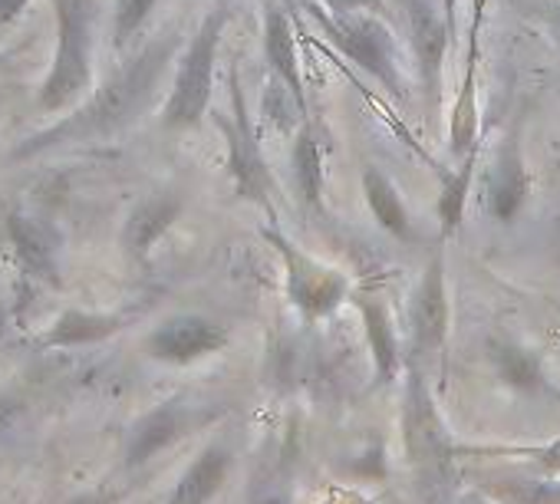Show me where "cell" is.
Wrapping results in <instances>:
<instances>
[{"label":"cell","mask_w":560,"mask_h":504,"mask_svg":"<svg viewBox=\"0 0 560 504\" xmlns=\"http://www.w3.org/2000/svg\"><path fill=\"white\" fill-rule=\"evenodd\" d=\"M175 34H165L152 44H145L126 67H119L93 96L83 99V106H77L67 119L47 126L44 132L27 136L18 149L14 159H34L54 149H67V145H90V142H106L113 136H119L126 126H132L145 106L152 103L162 73L172 63L175 54Z\"/></svg>","instance_id":"6da1fadb"},{"label":"cell","mask_w":560,"mask_h":504,"mask_svg":"<svg viewBox=\"0 0 560 504\" xmlns=\"http://www.w3.org/2000/svg\"><path fill=\"white\" fill-rule=\"evenodd\" d=\"M57 17V47L50 73L37 93L40 113H63L93 86V4L96 0H50Z\"/></svg>","instance_id":"7a4b0ae2"},{"label":"cell","mask_w":560,"mask_h":504,"mask_svg":"<svg viewBox=\"0 0 560 504\" xmlns=\"http://www.w3.org/2000/svg\"><path fill=\"white\" fill-rule=\"evenodd\" d=\"M224 27H228V11L218 8L201 21V27L188 40V47L178 60V70H175L168 103L162 109L165 129H172V132L195 129L201 122V116L208 113L211 93H214V60H218V44L224 37Z\"/></svg>","instance_id":"3957f363"},{"label":"cell","mask_w":560,"mask_h":504,"mask_svg":"<svg viewBox=\"0 0 560 504\" xmlns=\"http://www.w3.org/2000/svg\"><path fill=\"white\" fill-rule=\"evenodd\" d=\"M307 11L340 54H347L373 80H380L393 96L402 93V80H399V67H396V44H393L389 27H386V17L334 14L330 8H320V4H314Z\"/></svg>","instance_id":"277c9868"},{"label":"cell","mask_w":560,"mask_h":504,"mask_svg":"<svg viewBox=\"0 0 560 504\" xmlns=\"http://www.w3.org/2000/svg\"><path fill=\"white\" fill-rule=\"evenodd\" d=\"M228 99H231V116L221 122L224 139H228V172L234 181L237 198L260 204L267 214H273V175L267 168V159L257 142V129L247 113L244 86L237 77V63L228 67Z\"/></svg>","instance_id":"5b68a950"},{"label":"cell","mask_w":560,"mask_h":504,"mask_svg":"<svg viewBox=\"0 0 560 504\" xmlns=\"http://www.w3.org/2000/svg\"><path fill=\"white\" fill-rule=\"evenodd\" d=\"M264 241L277 250L280 261H284L288 297L307 320L330 317L334 310L343 307V301L350 297V278L343 271L311 258L307 250L291 244L277 227H264Z\"/></svg>","instance_id":"8992f818"},{"label":"cell","mask_w":560,"mask_h":504,"mask_svg":"<svg viewBox=\"0 0 560 504\" xmlns=\"http://www.w3.org/2000/svg\"><path fill=\"white\" fill-rule=\"evenodd\" d=\"M228 409H214V406H185V402H162L152 412H145L129 435L126 445V465L139 468L145 461H152L159 452H165L168 445H175L178 438L218 422Z\"/></svg>","instance_id":"52a82bcc"},{"label":"cell","mask_w":560,"mask_h":504,"mask_svg":"<svg viewBox=\"0 0 560 504\" xmlns=\"http://www.w3.org/2000/svg\"><path fill=\"white\" fill-rule=\"evenodd\" d=\"M224 347H228V330L208 317H198V314L168 317L145 340L149 356L159 363H172V366H188L195 360L221 353Z\"/></svg>","instance_id":"ba28073f"},{"label":"cell","mask_w":560,"mask_h":504,"mask_svg":"<svg viewBox=\"0 0 560 504\" xmlns=\"http://www.w3.org/2000/svg\"><path fill=\"white\" fill-rule=\"evenodd\" d=\"M448 291H445V255L442 247H435L432 261L422 271L419 291L412 297V310H409V327H412V353H432L442 350L448 340Z\"/></svg>","instance_id":"9c48e42d"},{"label":"cell","mask_w":560,"mask_h":504,"mask_svg":"<svg viewBox=\"0 0 560 504\" xmlns=\"http://www.w3.org/2000/svg\"><path fill=\"white\" fill-rule=\"evenodd\" d=\"M406 21H409V44L416 54V70H419L422 90L432 99H439L452 27H448L442 8H435L432 0H406Z\"/></svg>","instance_id":"30bf717a"},{"label":"cell","mask_w":560,"mask_h":504,"mask_svg":"<svg viewBox=\"0 0 560 504\" xmlns=\"http://www.w3.org/2000/svg\"><path fill=\"white\" fill-rule=\"evenodd\" d=\"M485 11H488V0H471V24H468V37H465V73H462L458 99H455L452 119H448V145H452L455 155H468L471 149H478V90H475V77H478V60H481Z\"/></svg>","instance_id":"8fae6325"},{"label":"cell","mask_w":560,"mask_h":504,"mask_svg":"<svg viewBox=\"0 0 560 504\" xmlns=\"http://www.w3.org/2000/svg\"><path fill=\"white\" fill-rule=\"evenodd\" d=\"M264 57H267L270 73H273V83H280L288 90V96L298 103V113L307 119V96H304L294 24L284 14V8H277V4L264 8Z\"/></svg>","instance_id":"7c38bea8"},{"label":"cell","mask_w":560,"mask_h":504,"mask_svg":"<svg viewBox=\"0 0 560 504\" xmlns=\"http://www.w3.org/2000/svg\"><path fill=\"white\" fill-rule=\"evenodd\" d=\"M8 241L14 247V255L31 281L40 288H60V265H57V241L47 224L24 211H11L8 221Z\"/></svg>","instance_id":"4fadbf2b"},{"label":"cell","mask_w":560,"mask_h":504,"mask_svg":"<svg viewBox=\"0 0 560 504\" xmlns=\"http://www.w3.org/2000/svg\"><path fill=\"white\" fill-rule=\"evenodd\" d=\"M182 211H185V201L175 191H162V195H152V198L139 201L129 211L126 227H122L126 255L132 261H145L149 250L162 241V234H168V227L182 218Z\"/></svg>","instance_id":"5bb4252c"},{"label":"cell","mask_w":560,"mask_h":504,"mask_svg":"<svg viewBox=\"0 0 560 504\" xmlns=\"http://www.w3.org/2000/svg\"><path fill=\"white\" fill-rule=\"evenodd\" d=\"M527 195H530V172H527L517 139L511 136L501 145L498 162L488 175V211L501 224H511L521 214V208L527 204Z\"/></svg>","instance_id":"9a60e30c"},{"label":"cell","mask_w":560,"mask_h":504,"mask_svg":"<svg viewBox=\"0 0 560 504\" xmlns=\"http://www.w3.org/2000/svg\"><path fill=\"white\" fill-rule=\"evenodd\" d=\"M353 304H357L360 320H363V330H366V343H370L376 383L380 386H389V383H396V376L406 370V360H409V356L399 353V337H396L393 317H389V310L383 307L380 297L353 294Z\"/></svg>","instance_id":"2e32d148"},{"label":"cell","mask_w":560,"mask_h":504,"mask_svg":"<svg viewBox=\"0 0 560 504\" xmlns=\"http://www.w3.org/2000/svg\"><path fill=\"white\" fill-rule=\"evenodd\" d=\"M228 471H231V448L224 442H211L185 468L165 504H211V497L224 488Z\"/></svg>","instance_id":"e0dca14e"},{"label":"cell","mask_w":560,"mask_h":504,"mask_svg":"<svg viewBox=\"0 0 560 504\" xmlns=\"http://www.w3.org/2000/svg\"><path fill=\"white\" fill-rule=\"evenodd\" d=\"M126 327V317L119 314H93V310H63L54 327L47 330V337H40V343L47 350H73V347H90V343H103L109 337H116Z\"/></svg>","instance_id":"ac0fdd59"},{"label":"cell","mask_w":560,"mask_h":504,"mask_svg":"<svg viewBox=\"0 0 560 504\" xmlns=\"http://www.w3.org/2000/svg\"><path fill=\"white\" fill-rule=\"evenodd\" d=\"M363 195H366V204H370V211L383 231H389L399 241H416V227L409 221V211H406L396 185L386 178V172L380 165L363 168Z\"/></svg>","instance_id":"d6986e66"},{"label":"cell","mask_w":560,"mask_h":504,"mask_svg":"<svg viewBox=\"0 0 560 504\" xmlns=\"http://www.w3.org/2000/svg\"><path fill=\"white\" fill-rule=\"evenodd\" d=\"M475 168H478V149L462 155V165L452 175H445L442 195L435 201L442 241L452 237L462 227V221H465V204H468V191H471V181H475Z\"/></svg>","instance_id":"ffe728a7"},{"label":"cell","mask_w":560,"mask_h":504,"mask_svg":"<svg viewBox=\"0 0 560 504\" xmlns=\"http://www.w3.org/2000/svg\"><path fill=\"white\" fill-rule=\"evenodd\" d=\"M294 178H298L304 204L320 211L324 208V149L314 136L311 122L301 126L298 142H294Z\"/></svg>","instance_id":"44dd1931"},{"label":"cell","mask_w":560,"mask_h":504,"mask_svg":"<svg viewBox=\"0 0 560 504\" xmlns=\"http://www.w3.org/2000/svg\"><path fill=\"white\" fill-rule=\"evenodd\" d=\"M491 363H494L498 376L511 389H521V392H540V389H547V379H544V370H540L537 353H530L524 347L491 343Z\"/></svg>","instance_id":"7402d4cb"},{"label":"cell","mask_w":560,"mask_h":504,"mask_svg":"<svg viewBox=\"0 0 560 504\" xmlns=\"http://www.w3.org/2000/svg\"><path fill=\"white\" fill-rule=\"evenodd\" d=\"M478 491L494 504H560V481L544 478H485Z\"/></svg>","instance_id":"603a6c76"},{"label":"cell","mask_w":560,"mask_h":504,"mask_svg":"<svg viewBox=\"0 0 560 504\" xmlns=\"http://www.w3.org/2000/svg\"><path fill=\"white\" fill-rule=\"evenodd\" d=\"M155 4L159 0H116V11H113V47L116 50H126L142 34Z\"/></svg>","instance_id":"cb8c5ba5"},{"label":"cell","mask_w":560,"mask_h":504,"mask_svg":"<svg viewBox=\"0 0 560 504\" xmlns=\"http://www.w3.org/2000/svg\"><path fill=\"white\" fill-rule=\"evenodd\" d=\"M455 455H521L530 458L540 471L557 474L560 471V438L547 445H504V448H455Z\"/></svg>","instance_id":"d4e9b609"},{"label":"cell","mask_w":560,"mask_h":504,"mask_svg":"<svg viewBox=\"0 0 560 504\" xmlns=\"http://www.w3.org/2000/svg\"><path fill=\"white\" fill-rule=\"evenodd\" d=\"M247 504H294V491L277 474H254L247 488Z\"/></svg>","instance_id":"484cf974"},{"label":"cell","mask_w":560,"mask_h":504,"mask_svg":"<svg viewBox=\"0 0 560 504\" xmlns=\"http://www.w3.org/2000/svg\"><path fill=\"white\" fill-rule=\"evenodd\" d=\"M324 8H330L334 14H376L386 17V4L383 0H324Z\"/></svg>","instance_id":"4316f807"},{"label":"cell","mask_w":560,"mask_h":504,"mask_svg":"<svg viewBox=\"0 0 560 504\" xmlns=\"http://www.w3.org/2000/svg\"><path fill=\"white\" fill-rule=\"evenodd\" d=\"M119 497H122V491H116V488H93V491L73 494V497L63 501V504H116Z\"/></svg>","instance_id":"83f0119b"},{"label":"cell","mask_w":560,"mask_h":504,"mask_svg":"<svg viewBox=\"0 0 560 504\" xmlns=\"http://www.w3.org/2000/svg\"><path fill=\"white\" fill-rule=\"evenodd\" d=\"M27 4H31V0H0V31L18 24L21 14L27 11Z\"/></svg>","instance_id":"f1b7e54d"},{"label":"cell","mask_w":560,"mask_h":504,"mask_svg":"<svg viewBox=\"0 0 560 504\" xmlns=\"http://www.w3.org/2000/svg\"><path fill=\"white\" fill-rule=\"evenodd\" d=\"M18 415H21V402H14V399H0V435H4V432L18 422Z\"/></svg>","instance_id":"f546056e"},{"label":"cell","mask_w":560,"mask_h":504,"mask_svg":"<svg viewBox=\"0 0 560 504\" xmlns=\"http://www.w3.org/2000/svg\"><path fill=\"white\" fill-rule=\"evenodd\" d=\"M458 4L462 0H439V8H442V14H445V21H448V27L455 31V14H458Z\"/></svg>","instance_id":"4dcf8cb0"},{"label":"cell","mask_w":560,"mask_h":504,"mask_svg":"<svg viewBox=\"0 0 560 504\" xmlns=\"http://www.w3.org/2000/svg\"><path fill=\"white\" fill-rule=\"evenodd\" d=\"M4 333H8V307L0 301V343H4Z\"/></svg>","instance_id":"1f68e13d"},{"label":"cell","mask_w":560,"mask_h":504,"mask_svg":"<svg viewBox=\"0 0 560 504\" xmlns=\"http://www.w3.org/2000/svg\"><path fill=\"white\" fill-rule=\"evenodd\" d=\"M14 57H8V54H0V73H14Z\"/></svg>","instance_id":"d6a6232c"},{"label":"cell","mask_w":560,"mask_h":504,"mask_svg":"<svg viewBox=\"0 0 560 504\" xmlns=\"http://www.w3.org/2000/svg\"><path fill=\"white\" fill-rule=\"evenodd\" d=\"M550 27H553L557 44H560V8H553V14H550Z\"/></svg>","instance_id":"836d02e7"},{"label":"cell","mask_w":560,"mask_h":504,"mask_svg":"<svg viewBox=\"0 0 560 504\" xmlns=\"http://www.w3.org/2000/svg\"><path fill=\"white\" fill-rule=\"evenodd\" d=\"M458 504H488V497H485V494H481V497H462ZM491 504H494V501H491Z\"/></svg>","instance_id":"e575fe53"}]
</instances>
